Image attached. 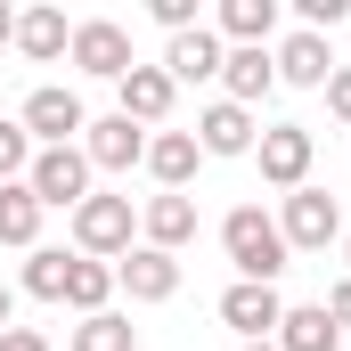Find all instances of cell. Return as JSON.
<instances>
[{
	"label": "cell",
	"mask_w": 351,
	"mask_h": 351,
	"mask_svg": "<svg viewBox=\"0 0 351 351\" xmlns=\"http://www.w3.org/2000/svg\"><path fill=\"white\" fill-rule=\"evenodd\" d=\"M221 254L237 262L245 286H278V269L294 262V254H286V237H278V221H269L262 204H237V213L221 221Z\"/></svg>",
	"instance_id": "cell-1"
},
{
	"label": "cell",
	"mask_w": 351,
	"mask_h": 351,
	"mask_svg": "<svg viewBox=\"0 0 351 351\" xmlns=\"http://www.w3.org/2000/svg\"><path fill=\"white\" fill-rule=\"evenodd\" d=\"M131 196H106V188H90L82 204H74V254H90V262H123L131 254Z\"/></svg>",
	"instance_id": "cell-2"
},
{
	"label": "cell",
	"mask_w": 351,
	"mask_h": 351,
	"mask_svg": "<svg viewBox=\"0 0 351 351\" xmlns=\"http://www.w3.org/2000/svg\"><path fill=\"white\" fill-rule=\"evenodd\" d=\"M278 237H286V254H327L343 237V204L327 188H294L286 213H278Z\"/></svg>",
	"instance_id": "cell-3"
},
{
	"label": "cell",
	"mask_w": 351,
	"mask_h": 351,
	"mask_svg": "<svg viewBox=\"0 0 351 351\" xmlns=\"http://www.w3.org/2000/svg\"><path fill=\"white\" fill-rule=\"evenodd\" d=\"M90 156L82 147H33V172H25V188H33V196H41V213H74V204H82L90 196Z\"/></svg>",
	"instance_id": "cell-4"
},
{
	"label": "cell",
	"mask_w": 351,
	"mask_h": 351,
	"mask_svg": "<svg viewBox=\"0 0 351 351\" xmlns=\"http://www.w3.org/2000/svg\"><path fill=\"white\" fill-rule=\"evenodd\" d=\"M25 139H41V147H82V131H90V114H82V98L66 82H41L33 98H25Z\"/></svg>",
	"instance_id": "cell-5"
},
{
	"label": "cell",
	"mask_w": 351,
	"mask_h": 351,
	"mask_svg": "<svg viewBox=\"0 0 351 351\" xmlns=\"http://www.w3.org/2000/svg\"><path fill=\"white\" fill-rule=\"evenodd\" d=\"M66 58L82 66L90 82H123V74L139 66V58H131V33H123L114 16H82V25H74V49H66Z\"/></svg>",
	"instance_id": "cell-6"
},
{
	"label": "cell",
	"mask_w": 351,
	"mask_h": 351,
	"mask_svg": "<svg viewBox=\"0 0 351 351\" xmlns=\"http://www.w3.org/2000/svg\"><path fill=\"white\" fill-rule=\"evenodd\" d=\"M254 156H262L269 188H286V196L311 188V156H319V147H311V123H269L262 139H254Z\"/></svg>",
	"instance_id": "cell-7"
},
{
	"label": "cell",
	"mask_w": 351,
	"mask_h": 351,
	"mask_svg": "<svg viewBox=\"0 0 351 351\" xmlns=\"http://www.w3.org/2000/svg\"><path fill=\"white\" fill-rule=\"evenodd\" d=\"M114 98H123V106H114V114H123V123H139V131H164V114H172V74H164V66H131V74H123V82H114Z\"/></svg>",
	"instance_id": "cell-8"
},
{
	"label": "cell",
	"mask_w": 351,
	"mask_h": 351,
	"mask_svg": "<svg viewBox=\"0 0 351 351\" xmlns=\"http://www.w3.org/2000/svg\"><path fill=\"white\" fill-rule=\"evenodd\" d=\"M114 286H123L131 302H172V294H180V254H156V245H131V254L114 262Z\"/></svg>",
	"instance_id": "cell-9"
},
{
	"label": "cell",
	"mask_w": 351,
	"mask_h": 351,
	"mask_svg": "<svg viewBox=\"0 0 351 351\" xmlns=\"http://www.w3.org/2000/svg\"><path fill=\"white\" fill-rule=\"evenodd\" d=\"M82 156H90V172H131V164H147V131L123 123V114H98L82 131Z\"/></svg>",
	"instance_id": "cell-10"
},
{
	"label": "cell",
	"mask_w": 351,
	"mask_h": 351,
	"mask_svg": "<svg viewBox=\"0 0 351 351\" xmlns=\"http://www.w3.org/2000/svg\"><path fill=\"white\" fill-rule=\"evenodd\" d=\"M278 319H286L278 286H245V278H237V286L221 294V327H237L245 343H269V335H278Z\"/></svg>",
	"instance_id": "cell-11"
},
{
	"label": "cell",
	"mask_w": 351,
	"mask_h": 351,
	"mask_svg": "<svg viewBox=\"0 0 351 351\" xmlns=\"http://www.w3.org/2000/svg\"><path fill=\"white\" fill-rule=\"evenodd\" d=\"M221 58H229V41L213 33V25H196V33H172V49H164V74L180 82H221Z\"/></svg>",
	"instance_id": "cell-12"
},
{
	"label": "cell",
	"mask_w": 351,
	"mask_h": 351,
	"mask_svg": "<svg viewBox=\"0 0 351 351\" xmlns=\"http://www.w3.org/2000/svg\"><path fill=\"white\" fill-rule=\"evenodd\" d=\"M254 139H262V123H254L245 106H229V98H213V106L196 114V147H204V156H254Z\"/></svg>",
	"instance_id": "cell-13"
},
{
	"label": "cell",
	"mask_w": 351,
	"mask_h": 351,
	"mask_svg": "<svg viewBox=\"0 0 351 351\" xmlns=\"http://www.w3.org/2000/svg\"><path fill=\"white\" fill-rule=\"evenodd\" d=\"M221 90H229V106L254 114L269 90H278V58H269V49H229V58H221Z\"/></svg>",
	"instance_id": "cell-14"
},
{
	"label": "cell",
	"mask_w": 351,
	"mask_h": 351,
	"mask_svg": "<svg viewBox=\"0 0 351 351\" xmlns=\"http://www.w3.org/2000/svg\"><path fill=\"white\" fill-rule=\"evenodd\" d=\"M269 58H278V82H302V90H327V74H335V49H327V33H286Z\"/></svg>",
	"instance_id": "cell-15"
},
{
	"label": "cell",
	"mask_w": 351,
	"mask_h": 351,
	"mask_svg": "<svg viewBox=\"0 0 351 351\" xmlns=\"http://www.w3.org/2000/svg\"><path fill=\"white\" fill-rule=\"evenodd\" d=\"M204 164V147H196V131H147V172L164 180V196H180L188 180Z\"/></svg>",
	"instance_id": "cell-16"
},
{
	"label": "cell",
	"mask_w": 351,
	"mask_h": 351,
	"mask_svg": "<svg viewBox=\"0 0 351 351\" xmlns=\"http://www.w3.org/2000/svg\"><path fill=\"white\" fill-rule=\"evenodd\" d=\"M188 237H196V204H188V196H147V213H139V245L180 254Z\"/></svg>",
	"instance_id": "cell-17"
},
{
	"label": "cell",
	"mask_w": 351,
	"mask_h": 351,
	"mask_svg": "<svg viewBox=\"0 0 351 351\" xmlns=\"http://www.w3.org/2000/svg\"><path fill=\"white\" fill-rule=\"evenodd\" d=\"M16 49H25L33 66H58V58L74 49V25H66V8H25V16H16Z\"/></svg>",
	"instance_id": "cell-18"
},
{
	"label": "cell",
	"mask_w": 351,
	"mask_h": 351,
	"mask_svg": "<svg viewBox=\"0 0 351 351\" xmlns=\"http://www.w3.org/2000/svg\"><path fill=\"white\" fill-rule=\"evenodd\" d=\"M229 49H269L278 33V0H221V25H213Z\"/></svg>",
	"instance_id": "cell-19"
},
{
	"label": "cell",
	"mask_w": 351,
	"mask_h": 351,
	"mask_svg": "<svg viewBox=\"0 0 351 351\" xmlns=\"http://www.w3.org/2000/svg\"><path fill=\"white\" fill-rule=\"evenodd\" d=\"M278 351H335L343 335H335V319H327V302H286V319H278V335H269Z\"/></svg>",
	"instance_id": "cell-20"
},
{
	"label": "cell",
	"mask_w": 351,
	"mask_h": 351,
	"mask_svg": "<svg viewBox=\"0 0 351 351\" xmlns=\"http://www.w3.org/2000/svg\"><path fill=\"white\" fill-rule=\"evenodd\" d=\"M0 245H25V254L41 245V196H33L25 180L0 188Z\"/></svg>",
	"instance_id": "cell-21"
},
{
	"label": "cell",
	"mask_w": 351,
	"mask_h": 351,
	"mask_svg": "<svg viewBox=\"0 0 351 351\" xmlns=\"http://www.w3.org/2000/svg\"><path fill=\"white\" fill-rule=\"evenodd\" d=\"M66 278H74V254H66V245H33L16 286H25L33 302H66Z\"/></svg>",
	"instance_id": "cell-22"
},
{
	"label": "cell",
	"mask_w": 351,
	"mask_h": 351,
	"mask_svg": "<svg viewBox=\"0 0 351 351\" xmlns=\"http://www.w3.org/2000/svg\"><path fill=\"white\" fill-rule=\"evenodd\" d=\"M106 294H114V262H90V254H74V278H66V311L98 319V311H106Z\"/></svg>",
	"instance_id": "cell-23"
},
{
	"label": "cell",
	"mask_w": 351,
	"mask_h": 351,
	"mask_svg": "<svg viewBox=\"0 0 351 351\" xmlns=\"http://www.w3.org/2000/svg\"><path fill=\"white\" fill-rule=\"evenodd\" d=\"M131 335H139V327H131L123 311H98V319H82V327L66 335V351H131Z\"/></svg>",
	"instance_id": "cell-24"
},
{
	"label": "cell",
	"mask_w": 351,
	"mask_h": 351,
	"mask_svg": "<svg viewBox=\"0 0 351 351\" xmlns=\"http://www.w3.org/2000/svg\"><path fill=\"white\" fill-rule=\"evenodd\" d=\"M33 172V139H25V123H8V114H0V188H8V180H25Z\"/></svg>",
	"instance_id": "cell-25"
},
{
	"label": "cell",
	"mask_w": 351,
	"mask_h": 351,
	"mask_svg": "<svg viewBox=\"0 0 351 351\" xmlns=\"http://www.w3.org/2000/svg\"><path fill=\"white\" fill-rule=\"evenodd\" d=\"M147 16L164 33H196V0H147Z\"/></svg>",
	"instance_id": "cell-26"
},
{
	"label": "cell",
	"mask_w": 351,
	"mask_h": 351,
	"mask_svg": "<svg viewBox=\"0 0 351 351\" xmlns=\"http://www.w3.org/2000/svg\"><path fill=\"white\" fill-rule=\"evenodd\" d=\"M294 8H302V33H327V25H343L351 0H294Z\"/></svg>",
	"instance_id": "cell-27"
},
{
	"label": "cell",
	"mask_w": 351,
	"mask_h": 351,
	"mask_svg": "<svg viewBox=\"0 0 351 351\" xmlns=\"http://www.w3.org/2000/svg\"><path fill=\"white\" fill-rule=\"evenodd\" d=\"M327 114H335V123H351V66H335V74H327Z\"/></svg>",
	"instance_id": "cell-28"
},
{
	"label": "cell",
	"mask_w": 351,
	"mask_h": 351,
	"mask_svg": "<svg viewBox=\"0 0 351 351\" xmlns=\"http://www.w3.org/2000/svg\"><path fill=\"white\" fill-rule=\"evenodd\" d=\"M327 319H335V335H351V278H335V294H327Z\"/></svg>",
	"instance_id": "cell-29"
},
{
	"label": "cell",
	"mask_w": 351,
	"mask_h": 351,
	"mask_svg": "<svg viewBox=\"0 0 351 351\" xmlns=\"http://www.w3.org/2000/svg\"><path fill=\"white\" fill-rule=\"evenodd\" d=\"M0 351H49V335H41V327H8V335H0Z\"/></svg>",
	"instance_id": "cell-30"
},
{
	"label": "cell",
	"mask_w": 351,
	"mask_h": 351,
	"mask_svg": "<svg viewBox=\"0 0 351 351\" xmlns=\"http://www.w3.org/2000/svg\"><path fill=\"white\" fill-rule=\"evenodd\" d=\"M0 49H16V8L0 0Z\"/></svg>",
	"instance_id": "cell-31"
},
{
	"label": "cell",
	"mask_w": 351,
	"mask_h": 351,
	"mask_svg": "<svg viewBox=\"0 0 351 351\" xmlns=\"http://www.w3.org/2000/svg\"><path fill=\"white\" fill-rule=\"evenodd\" d=\"M8 311H16V286H8V278H0V335H8V327H16V319H8Z\"/></svg>",
	"instance_id": "cell-32"
},
{
	"label": "cell",
	"mask_w": 351,
	"mask_h": 351,
	"mask_svg": "<svg viewBox=\"0 0 351 351\" xmlns=\"http://www.w3.org/2000/svg\"><path fill=\"white\" fill-rule=\"evenodd\" d=\"M237 351H278V343H237Z\"/></svg>",
	"instance_id": "cell-33"
},
{
	"label": "cell",
	"mask_w": 351,
	"mask_h": 351,
	"mask_svg": "<svg viewBox=\"0 0 351 351\" xmlns=\"http://www.w3.org/2000/svg\"><path fill=\"white\" fill-rule=\"evenodd\" d=\"M343 262H351V229H343Z\"/></svg>",
	"instance_id": "cell-34"
}]
</instances>
